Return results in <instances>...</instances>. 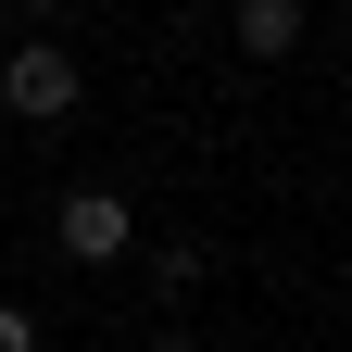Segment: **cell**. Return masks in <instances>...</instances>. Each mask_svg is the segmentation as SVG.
Returning <instances> with one entry per match:
<instances>
[{"instance_id":"6da1fadb","label":"cell","mask_w":352,"mask_h":352,"mask_svg":"<svg viewBox=\"0 0 352 352\" xmlns=\"http://www.w3.org/2000/svg\"><path fill=\"white\" fill-rule=\"evenodd\" d=\"M0 101H13V126H63V113L88 101V76H76V51H51V38H13Z\"/></svg>"},{"instance_id":"7a4b0ae2","label":"cell","mask_w":352,"mask_h":352,"mask_svg":"<svg viewBox=\"0 0 352 352\" xmlns=\"http://www.w3.org/2000/svg\"><path fill=\"white\" fill-rule=\"evenodd\" d=\"M51 239H63V264H113V252H139V214H126L113 189H63Z\"/></svg>"},{"instance_id":"3957f363","label":"cell","mask_w":352,"mask_h":352,"mask_svg":"<svg viewBox=\"0 0 352 352\" xmlns=\"http://www.w3.org/2000/svg\"><path fill=\"white\" fill-rule=\"evenodd\" d=\"M239 51H252V63L302 51V0H239Z\"/></svg>"},{"instance_id":"277c9868","label":"cell","mask_w":352,"mask_h":352,"mask_svg":"<svg viewBox=\"0 0 352 352\" xmlns=\"http://www.w3.org/2000/svg\"><path fill=\"white\" fill-rule=\"evenodd\" d=\"M151 289H164V302H189V289H201V252H189V239H176V252H151Z\"/></svg>"},{"instance_id":"5b68a950","label":"cell","mask_w":352,"mask_h":352,"mask_svg":"<svg viewBox=\"0 0 352 352\" xmlns=\"http://www.w3.org/2000/svg\"><path fill=\"white\" fill-rule=\"evenodd\" d=\"M0 352H38V315H25V302H0Z\"/></svg>"},{"instance_id":"8992f818","label":"cell","mask_w":352,"mask_h":352,"mask_svg":"<svg viewBox=\"0 0 352 352\" xmlns=\"http://www.w3.org/2000/svg\"><path fill=\"white\" fill-rule=\"evenodd\" d=\"M151 352H189V340H151Z\"/></svg>"}]
</instances>
